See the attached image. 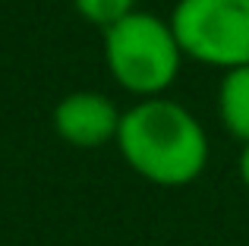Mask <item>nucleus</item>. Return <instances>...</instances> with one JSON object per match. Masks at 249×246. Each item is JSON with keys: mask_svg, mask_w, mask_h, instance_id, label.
Wrapping results in <instances>:
<instances>
[{"mask_svg": "<svg viewBox=\"0 0 249 246\" xmlns=\"http://www.w3.org/2000/svg\"><path fill=\"white\" fill-rule=\"evenodd\" d=\"M120 158L155 186H186L208 164V136L189 107L170 98H139L117 129Z\"/></svg>", "mask_w": 249, "mask_h": 246, "instance_id": "f257e3e1", "label": "nucleus"}, {"mask_svg": "<svg viewBox=\"0 0 249 246\" xmlns=\"http://www.w3.org/2000/svg\"><path fill=\"white\" fill-rule=\"evenodd\" d=\"M183 51L167 19L133 10L104 29V63L114 82L136 98H158L174 86Z\"/></svg>", "mask_w": 249, "mask_h": 246, "instance_id": "f03ea898", "label": "nucleus"}, {"mask_svg": "<svg viewBox=\"0 0 249 246\" xmlns=\"http://www.w3.org/2000/svg\"><path fill=\"white\" fill-rule=\"evenodd\" d=\"M167 22L183 57L218 70L249 63V0H177Z\"/></svg>", "mask_w": 249, "mask_h": 246, "instance_id": "7ed1b4c3", "label": "nucleus"}, {"mask_svg": "<svg viewBox=\"0 0 249 246\" xmlns=\"http://www.w3.org/2000/svg\"><path fill=\"white\" fill-rule=\"evenodd\" d=\"M123 111L101 92H70L57 101L51 123L54 133L73 148H101L117 142Z\"/></svg>", "mask_w": 249, "mask_h": 246, "instance_id": "20e7f679", "label": "nucleus"}, {"mask_svg": "<svg viewBox=\"0 0 249 246\" xmlns=\"http://www.w3.org/2000/svg\"><path fill=\"white\" fill-rule=\"evenodd\" d=\"M218 120L233 139L249 142V63L224 70L218 82Z\"/></svg>", "mask_w": 249, "mask_h": 246, "instance_id": "39448f33", "label": "nucleus"}, {"mask_svg": "<svg viewBox=\"0 0 249 246\" xmlns=\"http://www.w3.org/2000/svg\"><path fill=\"white\" fill-rule=\"evenodd\" d=\"M73 6L85 22L98 25L104 32L114 22H120L123 16H129L136 10V0H73Z\"/></svg>", "mask_w": 249, "mask_h": 246, "instance_id": "423d86ee", "label": "nucleus"}, {"mask_svg": "<svg viewBox=\"0 0 249 246\" xmlns=\"http://www.w3.org/2000/svg\"><path fill=\"white\" fill-rule=\"evenodd\" d=\"M237 171H240V180H243V186L249 190V142H243V148H240V161H237Z\"/></svg>", "mask_w": 249, "mask_h": 246, "instance_id": "0eeeda50", "label": "nucleus"}]
</instances>
